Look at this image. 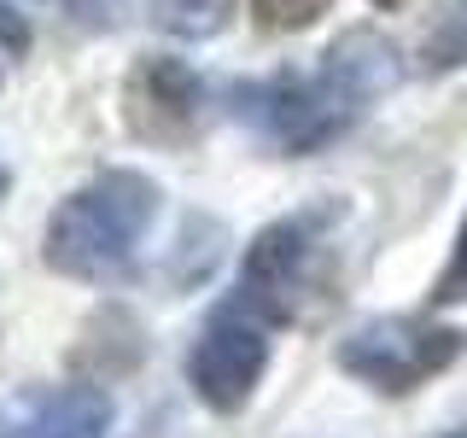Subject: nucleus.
Here are the masks:
<instances>
[{
  "label": "nucleus",
  "mask_w": 467,
  "mask_h": 438,
  "mask_svg": "<svg viewBox=\"0 0 467 438\" xmlns=\"http://www.w3.org/2000/svg\"><path fill=\"white\" fill-rule=\"evenodd\" d=\"M391 77H398V47L368 36V29H350L321 53L316 77L281 70L269 82H234L228 111L252 135L269 141L275 152L298 158V152H321L327 141H339Z\"/></svg>",
  "instance_id": "f257e3e1"
},
{
  "label": "nucleus",
  "mask_w": 467,
  "mask_h": 438,
  "mask_svg": "<svg viewBox=\"0 0 467 438\" xmlns=\"http://www.w3.org/2000/svg\"><path fill=\"white\" fill-rule=\"evenodd\" d=\"M158 193L152 175L140 170H99L88 187H77L70 199H58V211L47 216V240H41V257H47L53 275L65 281H123L135 269V252L146 240V228L158 223Z\"/></svg>",
  "instance_id": "f03ea898"
},
{
  "label": "nucleus",
  "mask_w": 467,
  "mask_h": 438,
  "mask_svg": "<svg viewBox=\"0 0 467 438\" xmlns=\"http://www.w3.org/2000/svg\"><path fill=\"white\" fill-rule=\"evenodd\" d=\"M333 223H339V204H316V211L269 223L245 245L240 292H234V298L252 304L269 328L304 321L316 310V292L327 287V269H333V240H327Z\"/></svg>",
  "instance_id": "7ed1b4c3"
},
{
  "label": "nucleus",
  "mask_w": 467,
  "mask_h": 438,
  "mask_svg": "<svg viewBox=\"0 0 467 438\" xmlns=\"http://www.w3.org/2000/svg\"><path fill=\"white\" fill-rule=\"evenodd\" d=\"M467 333L427 316H374L339 339V369L374 386L379 398H409L462 357Z\"/></svg>",
  "instance_id": "20e7f679"
},
{
  "label": "nucleus",
  "mask_w": 467,
  "mask_h": 438,
  "mask_svg": "<svg viewBox=\"0 0 467 438\" xmlns=\"http://www.w3.org/2000/svg\"><path fill=\"white\" fill-rule=\"evenodd\" d=\"M263 369H269V321L252 304L228 298L223 310L199 328L193 350H187V380H193V398L216 415H240L257 398Z\"/></svg>",
  "instance_id": "39448f33"
},
{
  "label": "nucleus",
  "mask_w": 467,
  "mask_h": 438,
  "mask_svg": "<svg viewBox=\"0 0 467 438\" xmlns=\"http://www.w3.org/2000/svg\"><path fill=\"white\" fill-rule=\"evenodd\" d=\"M123 123L146 146H193L211 123V88L182 58H135L123 82Z\"/></svg>",
  "instance_id": "423d86ee"
},
{
  "label": "nucleus",
  "mask_w": 467,
  "mask_h": 438,
  "mask_svg": "<svg viewBox=\"0 0 467 438\" xmlns=\"http://www.w3.org/2000/svg\"><path fill=\"white\" fill-rule=\"evenodd\" d=\"M111 433V398L99 386H58L36 398L24 438H106Z\"/></svg>",
  "instance_id": "0eeeda50"
},
{
  "label": "nucleus",
  "mask_w": 467,
  "mask_h": 438,
  "mask_svg": "<svg viewBox=\"0 0 467 438\" xmlns=\"http://www.w3.org/2000/svg\"><path fill=\"white\" fill-rule=\"evenodd\" d=\"M420 70L427 77H444V70H462L467 65V0H444L432 12L427 36H420Z\"/></svg>",
  "instance_id": "6e6552de"
},
{
  "label": "nucleus",
  "mask_w": 467,
  "mask_h": 438,
  "mask_svg": "<svg viewBox=\"0 0 467 438\" xmlns=\"http://www.w3.org/2000/svg\"><path fill=\"white\" fill-rule=\"evenodd\" d=\"M152 24L164 36H182V41H211L223 36L228 18H234V0H146Z\"/></svg>",
  "instance_id": "1a4fd4ad"
},
{
  "label": "nucleus",
  "mask_w": 467,
  "mask_h": 438,
  "mask_svg": "<svg viewBox=\"0 0 467 438\" xmlns=\"http://www.w3.org/2000/svg\"><path fill=\"white\" fill-rule=\"evenodd\" d=\"M41 6H53L65 24L88 29V36H111L129 18V0H41Z\"/></svg>",
  "instance_id": "9d476101"
},
{
  "label": "nucleus",
  "mask_w": 467,
  "mask_h": 438,
  "mask_svg": "<svg viewBox=\"0 0 467 438\" xmlns=\"http://www.w3.org/2000/svg\"><path fill=\"white\" fill-rule=\"evenodd\" d=\"M333 0H252V18L269 36H292V29H310Z\"/></svg>",
  "instance_id": "9b49d317"
},
{
  "label": "nucleus",
  "mask_w": 467,
  "mask_h": 438,
  "mask_svg": "<svg viewBox=\"0 0 467 438\" xmlns=\"http://www.w3.org/2000/svg\"><path fill=\"white\" fill-rule=\"evenodd\" d=\"M427 304L432 310H450V304H467V216H462V228H456V245H450V263L438 269V281L427 292Z\"/></svg>",
  "instance_id": "f8f14e48"
},
{
  "label": "nucleus",
  "mask_w": 467,
  "mask_h": 438,
  "mask_svg": "<svg viewBox=\"0 0 467 438\" xmlns=\"http://www.w3.org/2000/svg\"><path fill=\"white\" fill-rule=\"evenodd\" d=\"M29 53V18L12 0H0V88H6V58H24Z\"/></svg>",
  "instance_id": "ddd939ff"
},
{
  "label": "nucleus",
  "mask_w": 467,
  "mask_h": 438,
  "mask_svg": "<svg viewBox=\"0 0 467 438\" xmlns=\"http://www.w3.org/2000/svg\"><path fill=\"white\" fill-rule=\"evenodd\" d=\"M6 187H12V170H6V158H0V199H6Z\"/></svg>",
  "instance_id": "4468645a"
},
{
  "label": "nucleus",
  "mask_w": 467,
  "mask_h": 438,
  "mask_svg": "<svg viewBox=\"0 0 467 438\" xmlns=\"http://www.w3.org/2000/svg\"><path fill=\"white\" fill-rule=\"evenodd\" d=\"M374 6H386V12H398V6H409V0H374Z\"/></svg>",
  "instance_id": "2eb2a0df"
},
{
  "label": "nucleus",
  "mask_w": 467,
  "mask_h": 438,
  "mask_svg": "<svg viewBox=\"0 0 467 438\" xmlns=\"http://www.w3.org/2000/svg\"><path fill=\"white\" fill-rule=\"evenodd\" d=\"M438 438H467V433H462V427H456V433H438Z\"/></svg>",
  "instance_id": "dca6fc26"
}]
</instances>
